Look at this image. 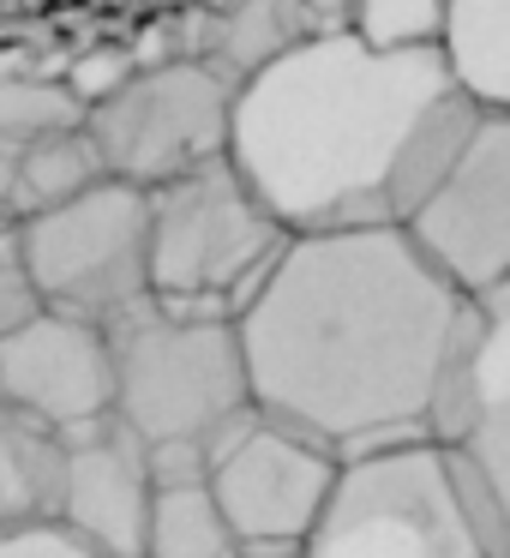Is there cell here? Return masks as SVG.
Returning a JSON list of instances; mask_svg holds the SVG:
<instances>
[{"label": "cell", "instance_id": "1", "mask_svg": "<svg viewBox=\"0 0 510 558\" xmlns=\"http://www.w3.org/2000/svg\"><path fill=\"white\" fill-rule=\"evenodd\" d=\"M462 306L397 222L289 234L234 313L253 409L330 457L426 438Z\"/></svg>", "mask_w": 510, "mask_h": 558}, {"label": "cell", "instance_id": "2", "mask_svg": "<svg viewBox=\"0 0 510 558\" xmlns=\"http://www.w3.org/2000/svg\"><path fill=\"white\" fill-rule=\"evenodd\" d=\"M445 85L433 49H366L349 25H318L234 78L222 157L289 234L390 222L397 138Z\"/></svg>", "mask_w": 510, "mask_h": 558}, {"label": "cell", "instance_id": "3", "mask_svg": "<svg viewBox=\"0 0 510 558\" xmlns=\"http://www.w3.org/2000/svg\"><path fill=\"white\" fill-rule=\"evenodd\" d=\"M109 337V414L150 450V474H205L229 426L253 414L234 318L169 313L138 301L102 325Z\"/></svg>", "mask_w": 510, "mask_h": 558}, {"label": "cell", "instance_id": "4", "mask_svg": "<svg viewBox=\"0 0 510 558\" xmlns=\"http://www.w3.org/2000/svg\"><path fill=\"white\" fill-rule=\"evenodd\" d=\"M289 229L258 205L229 157L145 186V282L169 313L234 318Z\"/></svg>", "mask_w": 510, "mask_h": 558}, {"label": "cell", "instance_id": "5", "mask_svg": "<svg viewBox=\"0 0 510 558\" xmlns=\"http://www.w3.org/2000/svg\"><path fill=\"white\" fill-rule=\"evenodd\" d=\"M301 558H505L462 505L445 450L426 438L337 457Z\"/></svg>", "mask_w": 510, "mask_h": 558}, {"label": "cell", "instance_id": "6", "mask_svg": "<svg viewBox=\"0 0 510 558\" xmlns=\"http://www.w3.org/2000/svg\"><path fill=\"white\" fill-rule=\"evenodd\" d=\"M13 265L25 270L37 306L109 325L114 313L150 301L145 282V186L90 181L49 210L13 217Z\"/></svg>", "mask_w": 510, "mask_h": 558}, {"label": "cell", "instance_id": "7", "mask_svg": "<svg viewBox=\"0 0 510 558\" xmlns=\"http://www.w3.org/2000/svg\"><path fill=\"white\" fill-rule=\"evenodd\" d=\"M229 90L234 78L210 61H157L133 66L109 97L85 109V138L97 150L102 174L133 186H157L198 162L222 157L229 145Z\"/></svg>", "mask_w": 510, "mask_h": 558}, {"label": "cell", "instance_id": "8", "mask_svg": "<svg viewBox=\"0 0 510 558\" xmlns=\"http://www.w3.org/2000/svg\"><path fill=\"white\" fill-rule=\"evenodd\" d=\"M397 229L462 301L510 289V109H486L450 174Z\"/></svg>", "mask_w": 510, "mask_h": 558}, {"label": "cell", "instance_id": "9", "mask_svg": "<svg viewBox=\"0 0 510 558\" xmlns=\"http://www.w3.org/2000/svg\"><path fill=\"white\" fill-rule=\"evenodd\" d=\"M330 481H337V457L258 409L241 426H229L205 457V486L234 546H246V553L301 546Z\"/></svg>", "mask_w": 510, "mask_h": 558}, {"label": "cell", "instance_id": "10", "mask_svg": "<svg viewBox=\"0 0 510 558\" xmlns=\"http://www.w3.org/2000/svg\"><path fill=\"white\" fill-rule=\"evenodd\" d=\"M426 445L457 450L510 493V289L462 306L426 397Z\"/></svg>", "mask_w": 510, "mask_h": 558}, {"label": "cell", "instance_id": "11", "mask_svg": "<svg viewBox=\"0 0 510 558\" xmlns=\"http://www.w3.org/2000/svg\"><path fill=\"white\" fill-rule=\"evenodd\" d=\"M0 402L49 433H78L114 402L109 337L102 325L54 306H31L13 330H0Z\"/></svg>", "mask_w": 510, "mask_h": 558}, {"label": "cell", "instance_id": "12", "mask_svg": "<svg viewBox=\"0 0 510 558\" xmlns=\"http://www.w3.org/2000/svg\"><path fill=\"white\" fill-rule=\"evenodd\" d=\"M150 450L126 433L114 414L61 433V505L54 517L78 529L109 558L145 553V517H150Z\"/></svg>", "mask_w": 510, "mask_h": 558}, {"label": "cell", "instance_id": "13", "mask_svg": "<svg viewBox=\"0 0 510 558\" xmlns=\"http://www.w3.org/2000/svg\"><path fill=\"white\" fill-rule=\"evenodd\" d=\"M433 54L469 102L510 109V0H445Z\"/></svg>", "mask_w": 510, "mask_h": 558}, {"label": "cell", "instance_id": "14", "mask_svg": "<svg viewBox=\"0 0 510 558\" xmlns=\"http://www.w3.org/2000/svg\"><path fill=\"white\" fill-rule=\"evenodd\" d=\"M481 121H486V109L469 102L457 85H445L421 114H414V126L397 138V157H390V169H385V217L390 222H402L438 181H445L450 162L462 157V145L474 138Z\"/></svg>", "mask_w": 510, "mask_h": 558}, {"label": "cell", "instance_id": "15", "mask_svg": "<svg viewBox=\"0 0 510 558\" xmlns=\"http://www.w3.org/2000/svg\"><path fill=\"white\" fill-rule=\"evenodd\" d=\"M61 505V433L0 402V534L54 517Z\"/></svg>", "mask_w": 510, "mask_h": 558}, {"label": "cell", "instance_id": "16", "mask_svg": "<svg viewBox=\"0 0 510 558\" xmlns=\"http://www.w3.org/2000/svg\"><path fill=\"white\" fill-rule=\"evenodd\" d=\"M234 553L241 546H234L205 474H157L138 558H234Z\"/></svg>", "mask_w": 510, "mask_h": 558}, {"label": "cell", "instance_id": "17", "mask_svg": "<svg viewBox=\"0 0 510 558\" xmlns=\"http://www.w3.org/2000/svg\"><path fill=\"white\" fill-rule=\"evenodd\" d=\"M90 181H102V162H97V150H90L85 126L31 138V145L13 150V217L61 205V198L85 193Z\"/></svg>", "mask_w": 510, "mask_h": 558}, {"label": "cell", "instance_id": "18", "mask_svg": "<svg viewBox=\"0 0 510 558\" xmlns=\"http://www.w3.org/2000/svg\"><path fill=\"white\" fill-rule=\"evenodd\" d=\"M313 31H318L313 0H234L229 13L217 19V54H222L217 73L241 78L253 66H265L270 54L313 37Z\"/></svg>", "mask_w": 510, "mask_h": 558}, {"label": "cell", "instance_id": "19", "mask_svg": "<svg viewBox=\"0 0 510 558\" xmlns=\"http://www.w3.org/2000/svg\"><path fill=\"white\" fill-rule=\"evenodd\" d=\"M78 121H85V102L66 90V78H0V150L66 133Z\"/></svg>", "mask_w": 510, "mask_h": 558}, {"label": "cell", "instance_id": "20", "mask_svg": "<svg viewBox=\"0 0 510 558\" xmlns=\"http://www.w3.org/2000/svg\"><path fill=\"white\" fill-rule=\"evenodd\" d=\"M445 0H342V25L366 49H433Z\"/></svg>", "mask_w": 510, "mask_h": 558}, {"label": "cell", "instance_id": "21", "mask_svg": "<svg viewBox=\"0 0 510 558\" xmlns=\"http://www.w3.org/2000/svg\"><path fill=\"white\" fill-rule=\"evenodd\" d=\"M0 558H109L102 546H90L78 529H66L61 517L25 522V529L0 534Z\"/></svg>", "mask_w": 510, "mask_h": 558}, {"label": "cell", "instance_id": "22", "mask_svg": "<svg viewBox=\"0 0 510 558\" xmlns=\"http://www.w3.org/2000/svg\"><path fill=\"white\" fill-rule=\"evenodd\" d=\"M133 73V54L126 49H90V54H78L73 61V73H66V90H73L78 102H97V97H109L114 85H121V78Z\"/></svg>", "mask_w": 510, "mask_h": 558}, {"label": "cell", "instance_id": "23", "mask_svg": "<svg viewBox=\"0 0 510 558\" xmlns=\"http://www.w3.org/2000/svg\"><path fill=\"white\" fill-rule=\"evenodd\" d=\"M31 306H37V294H31L25 270L13 265V253H0V330H13Z\"/></svg>", "mask_w": 510, "mask_h": 558}, {"label": "cell", "instance_id": "24", "mask_svg": "<svg viewBox=\"0 0 510 558\" xmlns=\"http://www.w3.org/2000/svg\"><path fill=\"white\" fill-rule=\"evenodd\" d=\"M0 222H13V150H0Z\"/></svg>", "mask_w": 510, "mask_h": 558}, {"label": "cell", "instance_id": "25", "mask_svg": "<svg viewBox=\"0 0 510 558\" xmlns=\"http://www.w3.org/2000/svg\"><path fill=\"white\" fill-rule=\"evenodd\" d=\"M234 558H301V546H289V553H246V546H241Z\"/></svg>", "mask_w": 510, "mask_h": 558}, {"label": "cell", "instance_id": "26", "mask_svg": "<svg viewBox=\"0 0 510 558\" xmlns=\"http://www.w3.org/2000/svg\"><path fill=\"white\" fill-rule=\"evenodd\" d=\"M0 253H13V222H0Z\"/></svg>", "mask_w": 510, "mask_h": 558}]
</instances>
